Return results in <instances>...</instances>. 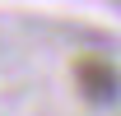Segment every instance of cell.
<instances>
[{
  "mask_svg": "<svg viewBox=\"0 0 121 116\" xmlns=\"http://www.w3.org/2000/svg\"><path fill=\"white\" fill-rule=\"evenodd\" d=\"M75 88L84 93L89 102H117L121 98V70L112 65L107 56H98V51H84V56H75Z\"/></svg>",
  "mask_w": 121,
  "mask_h": 116,
  "instance_id": "1",
  "label": "cell"
}]
</instances>
